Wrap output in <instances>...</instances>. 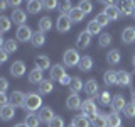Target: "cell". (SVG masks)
Returning <instances> with one entry per match:
<instances>
[{"label":"cell","mask_w":135,"mask_h":127,"mask_svg":"<svg viewBox=\"0 0 135 127\" xmlns=\"http://www.w3.org/2000/svg\"><path fill=\"white\" fill-rule=\"evenodd\" d=\"M42 98L39 93H27L25 95V102L22 107L27 110V112H36V110H41L42 107Z\"/></svg>","instance_id":"1"},{"label":"cell","mask_w":135,"mask_h":127,"mask_svg":"<svg viewBox=\"0 0 135 127\" xmlns=\"http://www.w3.org/2000/svg\"><path fill=\"white\" fill-rule=\"evenodd\" d=\"M79 54L76 49H68L64 54H62V61H64L66 66H78L79 65Z\"/></svg>","instance_id":"2"},{"label":"cell","mask_w":135,"mask_h":127,"mask_svg":"<svg viewBox=\"0 0 135 127\" xmlns=\"http://www.w3.org/2000/svg\"><path fill=\"white\" fill-rule=\"evenodd\" d=\"M117 7L120 8L122 15H133L135 2L133 0H117Z\"/></svg>","instance_id":"3"},{"label":"cell","mask_w":135,"mask_h":127,"mask_svg":"<svg viewBox=\"0 0 135 127\" xmlns=\"http://www.w3.org/2000/svg\"><path fill=\"white\" fill-rule=\"evenodd\" d=\"M32 36L34 32L31 31V27L29 25H19V29H17V41L20 42H27V41H32Z\"/></svg>","instance_id":"4"},{"label":"cell","mask_w":135,"mask_h":127,"mask_svg":"<svg viewBox=\"0 0 135 127\" xmlns=\"http://www.w3.org/2000/svg\"><path fill=\"white\" fill-rule=\"evenodd\" d=\"M71 24H73V20L69 19V15H59V19H57V22H56V27H57V31L59 32H68L71 29Z\"/></svg>","instance_id":"5"},{"label":"cell","mask_w":135,"mask_h":127,"mask_svg":"<svg viewBox=\"0 0 135 127\" xmlns=\"http://www.w3.org/2000/svg\"><path fill=\"white\" fill-rule=\"evenodd\" d=\"M81 110H83V115H86V117H95L96 114H98V108H96V105H95V102L93 100H84L83 102V105H81Z\"/></svg>","instance_id":"6"},{"label":"cell","mask_w":135,"mask_h":127,"mask_svg":"<svg viewBox=\"0 0 135 127\" xmlns=\"http://www.w3.org/2000/svg\"><path fill=\"white\" fill-rule=\"evenodd\" d=\"M90 42H91V34L90 32H88V31H81V32H79L78 39H76V46H78L79 49L88 48V46H90Z\"/></svg>","instance_id":"7"},{"label":"cell","mask_w":135,"mask_h":127,"mask_svg":"<svg viewBox=\"0 0 135 127\" xmlns=\"http://www.w3.org/2000/svg\"><path fill=\"white\" fill-rule=\"evenodd\" d=\"M81 98L78 97V93H71L69 97H68V100H66V107L69 108V110H78V108H81Z\"/></svg>","instance_id":"8"},{"label":"cell","mask_w":135,"mask_h":127,"mask_svg":"<svg viewBox=\"0 0 135 127\" xmlns=\"http://www.w3.org/2000/svg\"><path fill=\"white\" fill-rule=\"evenodd\" d=\"M15 115V107L14 105H3L2 108H0V117H2V120H10V119H14Z\"/></svg>","instance_id":"9"},{"label":"cell","mask_w":135,"mask_h":127,"mask_svg":"<svg viewBox=\"0 0 135 127\" xmlns=\"http://www.w3.org/2000/svg\"><path fill=\"white\" fill-rule=\"evenodd\" d=\"M24 73H25V65H24V61H15L14 65L10 66V75L15 76V78H20Z\"/></svg>","instance_id":"10"},{"label":"cell","mask_w":135,"mask_h":127,"mask_svg":"<svg viewBox=\"0 0 135 127\" xmlns=\"http://www.w3.org/2000/svg\"><path fill=\"white\" fill-rule=\"evenodd\" d=\"M110 105H112L113 112H122V110L125 108L127 103H125V98H123L122 95H115V97L112 98V103H110Z\"/></svg>","instance_id":"11"},{"label":"cell","mask_w":135,"mask_h":127,"mask_svg":"<svg viewBox=\"0 0 135 127\" xmlns=\"http://www.w3.org/2000/svg\"><path fill=\"white\" fill-rule=\"evenodd\" d=\"M91 125L93 127H108V115L105 114H96L91 119Z\"/></svg>","instance_id":"12"},{"label":"cell","mask_w":135,"mask_h":127,"mask_svg":"<svg viewBox=\"0 0 135 127\" xmlns=\"http://www.w3.org/2000/svg\"><path fill=\"white\" fill-rule=\"evenodd\" d=\"M29 81L34 83V85H39L41 81H44V73H42V70L34 68L31 73H29Z\"/></svg>","instance_id":"13"},{"label":"cell","mask_w":135,"mask_h":127,"mask_svg":"<svg viewBox=\"0 0 135 127\" xmlns=\"http://www.w3.org/2000/svg\"><path fill=\"white\" fill-rule=\"evenodd\" d=\"M25 102V95L22 92H12L10 95V105H14V107H22Z\"/></svg>","instance_id":"14"},{"label":"cell","mask_w":135,"mask_h":127,"mask_svg":"<svg viewBox=\"0 0 135 127\" xmlns=\"http://www.w3.org/2000/svg\"><path fill=\"white\" fill-rule=\"evenodd\" d=\"M83 90L86 92V95H90V97L98 95V83H96V80H88V81L84 83Z\"/></svg>","instance_id":"15"},{"label":"cell","mask_w":135,"mask_h":127,"mask_svg":"<svg viewBox=\"0 0 135 127\" xmlns=\"http://www.w3.org/2000/svg\"><path fill=\"white\" fill-rule=\"evenodd\" d=\"M122 41L125 42V44H132L135 42V27H127L123 32H122Z\"/></svg>","instance_id":"16"},{"label":"cell","mask_w":135,"mask_h":127,"mask_svg":"<svg viewBox=\"0 0 135 127\" xmlns=\"http://www.w3.org/2000/svg\"><path fill=\"white\" fill-rule=\"evenodd\" d=\"M130 81H132L130 73H127V71H117V85L127 87V85H130Z\"/></svg>","instance_id":"17"},{"label":"cell","mask_w":135,"mask_h":127,"mask_svg":"<svg viewBox=\"0 0 135 127\" xmlns=\"http://www.w3.org/2000/svg\"><path fill=\"white\" fill-rule=\"evenodd\" d=\"M37 90H39V95H47L54 90V85H52V80H44V81L39 83V87H37Z\"/></svg>","instance_id":"18"},{"label":"cell","mask_w":135,"mask_h":127,"mask_svg":"<svg viewBox=\"0 0 135 127\" xmlns=\"http://www.w3.org/2000/svg\"><path fill=\"white\" fill-rule=\"evenodd\" d=\"M41 8H44L42 0H29L27 2V12L29 14H39Z\"/></svg>","instance_id":"19"},{"label":"cell","mask_w":135,"mask_h":127,"mask_svg":"<svg viewBox=\"0 0 135 127\" xmlns=\"http://www.w3.org/2000/svg\"><path fill=\"white\" fill-rule=\"evenodd\" d=\"M78 68H79V71H83V73L90 71L91 68H93V59H91V56H81Z\"/></svg>","instance_id":"20"},{"label":"cell","mask_w":135,"mask_h":127,"mask_svg":"<svg viewBox=\"0 0 135 127\" xmlns=\"http://www.w3.org/2000/svg\"><path fill=\"white\" fill-rule=\"evenodd\" d=\"M64 66L62 65H54V66H51V80H61L62 76H64Z\"/></svg>","instance_id":"21"},{"label":"cell","mask_w":135,"mask_h":127,"mask_svg":"<svg viewBox=\"0 0 135 127\" xmlns=\"http://www.w3.org/2000/svg\"><path fill=\"white\" fill-rule=\"evenodd\" d=\"M103 12L108 15V19H110V20H117L118 17H120V14H122V12H120V8H118L117 5H107Z\"/></svg>","instance_id":"22"},{"label":"cell","mask_w":135,"mask_h":127,"mask_svg":"<svg viewBox=\"0 0 135 127\" xmlns=\"http://www.w3.org/2000/svg\"><path fill=\"white\" fill-rule=\"evenodd\" d=\"M36 68H39V70H51V59L47 58V56H37L36 58Z\"/></svg>","instance_id":"23"},{"label":"cell","mask_w":135,"mask_h":127,"mask_svg":"<svg viewBox=\"0 0 135 127\" xmlns=\"http://www.w3.org/2000/svg\"><path fill=\"white\" fill-rule=\"evenodd\" d=\"M39 117H41V120L42 122H49L54 119V112H52V108L51 107H42L41 108V112H39Z\"/></svg>","instance_id":"24"},{"label":"cell","mask_w":135,"mask_h":127,"mask_svg":"<svg viewBox=\"0 0 135 127\" xmlns=\"http://www.w3.org/2000/svg\"><path fill=\"white\" fill-rule=\"evenodd\" d=\"M10 19L14 20L15 24L24 25V22H25V12L20 10V8H15V10H12V17H10Z\"/></svg>","instance_id":"25"},{"label":"cell","mask_w":135,"mask_h":127,"mask_svg":"<svg viewBox=\"0 0 135 127\" xmlns=\"http://www.w3.org/2000/svg\"><path fill=\"white\" fill-rule=\"evenodd\" d=\"M84 15H86V14H84L79 7H74L73 10L69 12V19L73 20V22H81V20L84 19Z\"/></svg>","instance_id":"26"},{"label":"cell","mask_w":135,"mask_h":127,"mask_svg":"<svg viewBox=\"0 0 135 127\" xmlns=\"http://www.w3.org/2000/svg\"><path fill=\"white\" fill-rule=\"evenodd\" d=\"M103 81H105V85H108V87H112V85H117V71L108 70L107 73L103 75Z\"/></svg>","instance_id":"27"},{"label":"cell","mask_w":135,"mask_h":127,"mask_svg":"<svg viewBox=\"0 0 135 127\" xmlns=\"http://www.w3.org/2000/svg\"><path fill=\"white\" fill-rule=\"evenodd\" d=\"M44 42H46V36H44V32H42V31L34 32V36H32V44L36 46V48H41V46H44Z\"/></svg>","instance_id":"28"},{"label":"cell","mask_w":135,"mask_h":127,"mask_svg":"<svg viewBox=\"0 0 135 127\" xmlns=\"http://www.w3.org/2000/svg\"><path fill=\"white\" fill-rule=\"evenodd\" d=\"M51 29H52V20H51V17H42L39 20V31L47 32Z\"/></svg>","instance_id":"29"},{"label":"cell","mask_w":135,"mask_h":127,"mask_svg":"<svg viewBox=\"0 0 135 127\" xmlns=\"http://www.w3.org/2000/svg\"><path fill=\"white\" fill-rule=\"evenodd\" d=\"M41 117L39 115H36V114H29L27 117H25V124H27L29 127H39L41 124Z\"/></svg>","instance_id":"30"},{"label":"cell","mask_w":135,"mask_h":127,"mask_svg":"<svg viewBox=\"0 0 135 127\" xmlns=\"http://www.w3.org/2000/svg\"><path fill=\"white\" fill-rule=\"evenodd\" d=\"M10 25H12V19H10V17H5V15L0 17V34L8 32Z\"/></svg>","instance_id":"31"},{"label":"cell","mask_w":135,"mask_h":127,"mask_svg":"<svg viewBox=\"0 0 135 127\" xmlns=\"http://www.w3.org/2000/svg\"><path fill=\"white\" fill-rule=\"evenodd\" d=\"M108 127H122V119L117 112L108 115Z\"/></svg>","instance_id":"32"},{"label":"cell","mask_w":135,"mask_h":127,"mask_svg":"<svg viewBox=\"0 0 135 127\" xmlns=\"http://www.w3.org/2000/svg\"><path fill=\"white\" fill-rule=\"evenodd\" d=\"M73 124L76 127H90L91 125V122L88 120V117L86 115H78V117H74L73 119Z\"/></svg>","instance_id":"33"},{"label":"cell","mask_w":135,"mask_h":127,"mask_svg":"<svg viewBox=\"0 0 135 127\" xmlns=\"http://www.w3.org/2000/svg\"><path fill=\"white\" fill-rule=\"evenodd\" d=\"M69 88H71L73 93H78V92H81V88H84V85L81 83V80H79L78 76H74V78L71 80V83H69Z\"/></svg>","instance_id":"34"},{"label":"cell","mask_w":135,"mask_h":127,"mask_svg":"<svg viewBox=\"0 0 135 127\" xmlns=\"http://www.w3.org/2000/svg\"><path fill=\"white\" fill-rule=\"evenodd\" d=\"M107 61L110 63V65H117V63L120 61V51H118V49H112L108 53V56H107Z\"/></svg>","instance_id":"35"},{"label":"cell","mask_w":135,"mask_h":127,"mask_svg":"<svg viewBox=\"0 0 135 127\" xmlns=\"http://www.w3.org/2000/svg\"><path fill=\"white\" fill-rule=\"evenodd\" d=\"M86 31L91 34V36H95V34H100L101 32V25L96 22V20H91V22H88V27Z\"/></svg>","instance_id":"36"},{"label":"cell","mask_w":135,"mask_h":127,"mask_svg":"<svg viewBox=\"0 0 135 127\" xmlns=\"http://www.w3.org/2000/svg\"><path fill=\"white\" fill-rule=\"evenodd\" d=\"M59 10H61V14L62 15H69V12L71 10H73V7H71V2H69V0H62V2L61 3H59Z\"/></svg>","instance_id":"37"},{"label":"cell","mask_w":135,"mask_h":127,"mask_svg":"<svg viewBox=\"0 0 135 127\" xmlns=\"http://www.w3.org/2000/svg\"><path fill=\"white\" fill-rule=\"evenodd\" d=\"M98 42H100V46H101V48H107V46L112 44V36H110L108 32H101V34H100V39H98Z\"/></svg>","instance_id":"38"},{"label":"cell","mask_w":135,"mask_h":127,"mask_svg":"<svg viewBox=\"0 0 135 127\" xmlns=\"http://www.w3.org/2000/svg\"><path fill=\"white\" fill-rule=\"evenodd\" d=\"M78 7L81 8V10L84 12V14H90V12L93 10V3L90 2V0H79Z\"/></svg>","instance_id":"39"},{"label":"cell","mask_w":135,"mask_h":127,"mask_svg":"<svg viewBox=\"0 0 135 127\" xmlns=\"http://www.w3.org/2000/svg\"><path fill=\"white\" fill-rule=\"evenodd\" d=\"M2 49L7 51V53H15V51H17V42H15L14 39H7Z\"/></svg>","instance_id":"40"},{"label":"cell","mask_w":135,"mask_h":127,"mask_svg":"<svg viewBox=\"0 0 135 127\" xmlns=\"http://www.w3.org/2000/svg\"><path fill=\"white\" fill-rule=\"evenodd\" d=\"M96 22H98L100 25H101V27H105V25H108V22H110V19H108V15L107 14H105V12H101V14H98V15H96Z\"/></svg>","instance_id":"41"},{"label":"cell","mask_w":135,"mask_h":127,"mask_svg":"<svg viewBox=\"0 0 135 127\" xmlns=\"http://www.w3.org/2000/svg\"><path fill=\"white\" fill-rule=\"evenodd\" d=\"M42 5H44L46 10H54V8L59 7L57 0H42Z\"/></svg>","instance_id":"42"},{"label":"cell","mask_w":135,"mask_h":127,"mask_svg":"<svg viewBox=\"0 0 135 127\" xmlns=\"http://www.w3.org/2000/svg\"><path fill=\"white\" fill-rule=\"evenodd\" d=\"M123 114L127 117H135V103L132 102V103H127L125 108H123Z\"/></svg>","instance_id":"43"},{"label":"cell","mask_w":135,"mask_h":127,"mask_svg":"<svg viewBox=\"0 0 135 127\" xmlns=\"http://www.w3.org/2000/svg\"><path fill=\"white\" fill-rule=\"evenodd\" d=\"M112 98H113V97L110 95L108 92H103V93H100V102H101L103 105H108V103H112Z\"/></svg>","instance_id":"44"},{"label":"cell","mask_w":135,"mask_h":127,"mask_svg":"<svg viewBox=\"0 0 135 127\" xmlns=\"http://www.w3.org/2000/svg\"><path fill=\"white\" fill-rule=\"evenodd\" d=\"M47 125H49V127H64V120H62L61 117H54Z\"/></svg>","instance_id":"45"},{"label":"cell","mask_w":135,"mask_h":127,"mask_svg":"<svg viewBox=\"0 0 135 127\" xmlns=\"http://www.w3.org/2000/svg\"><path fill=\"white\" fill-rule=\"evenodd\" d=\"M71 80H73V78H71V76L69 75H64V76H62V78L61 80H59V83H61V85H68V87H69V83H71Z\"/></svg>","instance_id":"46"},{"label":"cell","mask_w":135,"mask_h":127,"mask_svg":"<svg viewBox=\"0 0 135 127\" xmlns=\"http://www.w3.org/2000/svg\"><path fill=\"white\" fill-rule=\"evenodd\" d=\"M7 102H10V97H7L5 93H0V105H2V107L3 105H8Z\"/></svg>","instance_id":"47"},{"label":"cell","mask_w":135,"mask_h":127,"mask_svg":"<svg viewBox=\"0 0 135 127\" xmlns=\"http://www.w3.org/2000/svg\"><path fill=\"white\" fill-rule=\"evenodd\" d=\"M7 87H8V81H7V78H2V80H0V92H2V93H5Z\"/></svg>","instance_id":"48"},{"label":"cell","mask_w":135,"mask_h":127,"mask_svg":"<svg viewBox=\"0 0 135 127\" xmlns=\"http://www.w3.org/2000/svg\"><path fill=\"white\" fill-rule=\"evenodd\" d=\"M7 54H8L7 51H3V49H2V53H0V61H2V63H5V61H7Z\"/></svg>","instance_id":"49"},{"label":"cell","mask_w":135,"mask_h":127,"mask_svg":"<svg viewBox=\"0 0 135 127\" xmlns=\"http://www.w3.org/2000/svg\"><path fill=\"white\" fill-rule=\"evenodd\" d=\"M7 7H8V2H7V0H0V8H2V10H5Z\"/></svg>","instance_id":"50"},{"label":"cell","mask_w":135,"mask_h":127,"mask_svg":"<svg viewBox=\"0 0 135 127\" xmlns=\"http://www.w3.org/2000/svg\"><path fill=\"white\" fill-rule=\"evenodd\" d=\"M7 2H8V5H20L22 0H7Z\"/></svg>","instance_id":"51"},{"label":"cell","mask_w":135,"mask_h":127,"mask_svg":"<svg viewBox=\"0 0 135 127\" xmlns=\"http://www.w3.org/2000/svg\"><path fill=\"white\" fill-rule=\"evenodd\" d=\"M101 3H105V7L107 5H113V0H100Z\"/></svg>","instance_id":"52"},{"label":"cell","mask_w":135,"mask_h":127,"mask_svg":"<svg viewBox=\"0 0 135 127\" xmlns=\"http://www.w3.org/2000/svg\"><path fill=\"white\" fill-rule=\"evenodd\" d=\"M14 127H29L25 122H20V124H17V125H14Z\"/></svg>","instance_id":"53"},{"label":"cell","mask_w":135,"mask_h":127,"mask_svg":"<svg viewBox=\"0 0 135 127\" xmlns=\"http://www.w3.org/2000/svg\"><path fill=\"white\" fill-rule=\"evenodd\" d=\"M132 102H133V103H135V92L132 93Z\"/></svg>","instance_id":"54"},{"label":"cell","mask_w":135,"mask_h":127,"mask_svg":"<svg viewBox=\"0 0 135 127\" xmlns=\"http://www.w3.org/2000/svg\"><path fill=\"white\" fill-rule=\"evenodd\" d=\"M132 63H133V66H135V56H133V59H132Z\"/></svg>","instance_id":"55"},{"label":"cell","mask_w":135,"mask_h":127,"mask_svg":"<svg viewBox=\"0 0 135 127\" xmlns=\"http://www.w3.org/2000/svg\"><path fill=\"white\" fill-rule=\"evenodd\" d=\"M68 127H76V125H74V124H71V125H68Z\"/></svg>","instance_id":"56"},{"label":"cell","mask_w":135,"mask_h":127,"mask_svg":"<svg viewBox=\"0 0 135 127\" xmlns=\"http://www.w3.org/2000/svg\"><path fill=\"white\" fill-rule=\"evenodd\" d=\"M133 19H135V8H133Z\"/></svg>","instance_id":"57"},{"label":"cell","mask_w":135,"mask_h":127,"mask_svg":"<svg viewBox=\"0 0 135 127\" xmlns=\"http://www.w3.org/2000/svg\"><path fill=\"white\" fill-rule=\"evenodd\" d=\"M27 2H29V0H27Z\"/></svg>","instance_id":"58"}]
</instances>
